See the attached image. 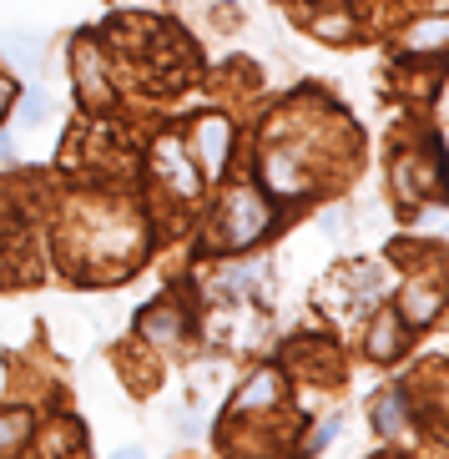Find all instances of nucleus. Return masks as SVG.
<instances>
[{
  "label": "nucleus",
  "mask_w": 449,
  "mask_h": 459,
  "mask_svg": "<svg viewBox=\"0 0 449 459\" xmlns=\"http://www.w3.org/2000/svg\"><path fill=\"white\" fill-rule=\"evenodd\" d=\"M218 217H222L218 247H232V253H237V247H247L253 238H263V232H268V222H272L268 203H263L253 187H237V192H232L228 203H222Z\"/></svg>",
  "instance_id": "1"
},
{
  "label": "nucleus",
  "mask_w": 449,
  "mask_h": 459,
  "mask_svg": "<svg viewBox=\"0 0 449 459\" xmlns=\"http://www.w3.org/2000/svg\"><path fill=\"white\" fill-rule=\"evenodd\" d=\"M228 147H232V132L222 117H207L203 126H197V157H203V172L218 182L222 167H228Z\"/></svg>",
  "instance_id": "2"
},
{
  "label": "nucleus",
  "mask_w": 449,
  "mask_h": 459,
  "mask_svg": "<svg viewBox=\"0 0 449 459\" xmlns=\"http://www.w3.org/2000/svg\"><path fill=\"white\" fill-rule=\"evenodd\" d=\"M157 162H162V172H172L167 182H177L182 197H197V172H192L187 152H182L177 142H162V147H157Z\"/></svg>",
  "instance_id": "3"
},
{
  "label": "nucleus",
  "mask_w": 449,
  "mask_h": 459,
  "mask_svg": "<svg viewBox=\"0 0 449 459\" xmlns=\"http://www.w3.org/2000/svg\"><path fill=\"white\" fill-rule=\"evenodd\" d=\"M399 349H404V324H399L394 313H379L374 338H368V353H374V359H394Z\"/></svg>",
  "instance_id": "4"
},
{
  "label": "nucleus",
  "mask_w": 449,
  "mask_h": 459,
  "mask_svg": "<svg viewBox=\"0 0 449 459\" xmlns=\"http://www.w3.org/2000/svg\"><path fill=\"white\" fill-rule=\"evenodd\" d=\"M409 51H439V46H449V15H439V21H419V26L404 36Z\"/></svg>",
  "instance_id": "5"
},
{
  "label": "nucleus",
  "mask_w": 449,
  "mask_h": 459,
  "mask_svg": "<svg viewBox=\"0 0 449 459\" xmlns=\"http://www.w3.org/2000/svg\"><path fill=\"white\" fill-rule=\"evenodd\" d=\"M272 399H278V374H258V384H247V389L232 399V414L258 409V404H272Z\"/></svg>",
  "instance_id": "6"
},
{
  "label": "nucleus",
  "mask_w": 449,
  "mask_h": 459,
  "mask_svg": "<svg viewBox=\"0 0 449 459\" xmlns=\"http://www.w3.org/2000/svg\"><path fill=\"white\" fill-rule=\"evenodd\" d=\"M439 313V293L435 288H409V298H404V318L409 324H429Z\"/></svg>",
  "instance_id": "7"
},
{
  "label": "nucleus",
  "mask_w": 449,
  "mask_h": 459,
  "mask_svg": "<svg viewBox=\"0 0 449 459\" xmlns=\"http://www.w3.org/2000/svg\"><path fill=\"white\" fill-rule=\"evenodd\" d=\"M142 333H147V338H177L182 333V318L172 308H147V313H142Z\"/></svg>",
  "instance_id": "8"
},
{
  "label": "nucleus",
  "mask_w": 449,
  "mask_h": 459,
  "mask_svg": "<svg viewBox=\"0 0 449 459\" xmlns=\"http://www.w3.org/2000/svg\"><path fill=\"white\" fill-rule=\"evenodd\" d=\"M268 182H272V187H278V192H303V187H308V182H303V177L298 172H293V167H288V157H272V162H268Z\"/></svg>",
  "instance_id": "9"
},
{
  "label": "nucleus",
  "mask_w": 449,
  "mask_h": 459,
  "mask_svg": "<svg viewBox=\"0 0 449 459\" xmlns=\"http://www.w3.org/2000/svg\"><path fill=\"white\" fill-rule=\"evenodd\" d=\"M5 51L21 61V66H36V51H41V36H26V30H15V36H5Z\"/></svg>",
  "instance_id": "10"
},
{
  "label": "nucleus",
  "mask_w": 449,
  "mask_h": 459,
  "mask_svg": "<svg viewBox=\"0 0 449 459\" xmlns=\"http://www.w3.org/2000/svg\"><path fill=\"white\" fill-rule=\"evenodd\" d=\"M26 439V414H0V449Z\"/></svg>",
  "instance_id": "11"
},
{
  "label": "nucleus",
  "mask_w": 449,
  "mask_h": 459,
  "mask_svg": "<svg viewBox=\"0 0 449 459\" xmlns=\"http://www.w3.org/2000/svg\"><path fill=\"white\" fill-rule=\"evenodd\" d=\"M41 117H46V91H36V86H30V91H26V101H21V122H26V126H36Z\"/></svg>",
  "instance_id": "12"
},
{
  "label": "nucleus",
  "mask_w": 449,
  "mask_h": 459,
  "mask_svg": "<svg viewBox=\"0 0 449 459\" xmlns=\"http://www.w3.org/2000/svg\"><path fill=\"white\" fill-rule=\"evenodd\" d=\"M399 404H404V399H399V394H389V399L374 409V419H379V429H384V434H394V429H399Z\"/></svg>",
  "instance_id": "13"
},
{
  "label": "nucleus",
  "mask_w": 449,
  "mask_h": 459,
  "mask_svg": "<svg viewBox=\"0 0 449 459\" xmlns=\"http://www.w3.org/2000/svg\"><path fill=\"white\" fill-rule=\"evenodd\" d=\"M339 434H343V419H339V414H333V419H324V424H318V434L308 439V449H328L333 439H339Z\"/></svg>",
  "instance_id": "14"
},
{
  "label": "nucleus",
  "mask_w": 449,
  "mask_h": 459,
  "mask_svg": "<svg viewBox=\"0 0 449 459\" xmlns=\"http://www.w3.org/2000/svg\"><path fill=\"white\" fill-rule=\"evenodd\" d=\"M11 96H15V86L5 82V76H0V117H5V111H11Z\"/></svg>",
  "instance_id": "15"
},
{
  "label": "nucleus",
  "mask_w": 449,
  "mask_h": 459,
  "mask_svg": "<svg viewBox=\"0 0 449 459\" xmlns=\"http://www.w3.org/2000/svg\"><path fill=\"white\" fill-rule=\"evenodd\" d=\"M11 157H15V147L11 142H0V162H11Z\"/></svg>",
  "instance_id": "16"
}]
</instances>
